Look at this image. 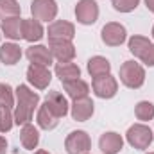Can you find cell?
<instances>
[{
	"instance_id": "2",
	"label": "cell",
	"mask_w": 154,
	"mask_h": 154,
	"mask_svg": "<svg viewBox=\"0 0 154 154\" xmlns=\"http://www.w3.org/2000/svg\"><path fill=\"white\" fill-rule=\"evenodd\" d=\"M118 77H120V82L129 88V90H138L143 86L145 82V68L136 63V61H125L122 66H120V72H118Z\"/></svg>"
},
{
	"instance_id": "35",
	"label": "cell",
	"mask_w": 154,
	"mask_h": 154,
	"mask_svg": "<svg viewBox=\"0 0 154 154\" xmlns=\"http://www.w3.org/2000/svg\"><path fill=\"white\" fill-rule=\"evenodd\" d=\"M149 154H154V152H149Z\"/></svg>"
},
{
	"instance_id": "23",
	"label": "cell",
	"mask_w": 154,
	"mask_h": 154,
	"mask_svg": "<svg viewBox=\"0 0 154 154\" xmlns=\"http://www.w3.org/2000/svg\"><path fill=\"white\" fill-rule=\"evenodd\" d=\"M54 74H56V77H59L61 82H66V81H72V79H79L81 77V68L77 66L75 63H72V61L56 63Z\"/></svg>"
},
{
	"instance_id": "36",
	"label": "cell",
	"mask_w": 154,
	"mask_h": 154,
	"mask_svg": "<svg viewBox=\"0 0 154 154\" xmlns=\"http://www.w3.org/2000/svg\"><path fill=\"white\" fill-rule=\"evenodd\" d=\"M86 154H90V152H86Z\"/></svg>"
},
{
	"instance_id": "10",
	"label": "cell",
	"mask_w": 154,
	"mask_h": 154,
	"mask_svg": "<svg viewBox=\"0 0 154 154\" xmlns=\"http://www.w3.org/2000/svg\"><path fill=\"white\" fill-rule=\"evenodd\" d=\"M75 20L81 25H93L99 20V4L95 0H79L75 5Z\"/></svg>"
},
{
	"instance_id": "1",
	"label": "cell",
	"mask_w": 154,
	"mask_h": 154,
	"mask_svg": "<svg viewBox=\"0 0 154 154\" xmlns=\"http://www.w3.org/2000/svg\"><path fill=\"white\" fill-rule=\"evenodd\" d=\"M14 97H16V104L13 108L14 124L16 125L31 124V120L34 118V111L39 108V95L27 84H20L14 90Z\"/></svg>"
},
{
	"instance_id": "30",
	"label": "cell",
	"mask_w": 154,
	"mask_h": 154,
	"mask_svg": "<svg viewBox=\"0 0 154 154\" xmlns=\"http://www.w3.org/2000/svg\"><path fill=\"white\" fill-rule=\"evenodd\" d=\"M7 152V138L5 136H0V154Z\"/></svg>"
},
{
	"instance_id": "11",
	"label": "cell",
	"mask_w": 154,
	"mask_h": 154,
	"mask_svg": "<svg viewBox=\"0 0 154 154\" xmlns=\"http://www.w3.org/2000/svg\"><path fill=\"white\" fill-rule=\"evenodd\" d=\"M48 48L52 52V57L57 63H66V61H74L77 50L74 41L63 39V41H48Z\"/></svg>"
},
{
	"instance_id": "3",
	"label": "cell",
	"mask_w": 154,
	"mask_h": 154,
	"mask_svg": "<svg viewBox=\"0 0 154 154\" xmlns=\"http://www.w3.org/2000/svg\"><path fill=\"white\" fill-rule=\"evenodd\" d=\"M125 140H127V143H129L131 147H134V149H138V151H145V149H149V145L152 143L154 133H152V129H151L149 125H145L143 122L133 124V125L127 129V133H125Z\"/></svg>"
},
{
	"instance_id": "32",
	"label": "cell",
	"mask_w": 154,
	"mask_h": 154,
	"mask_svg": "<svg viewBox=\"0 0 154 154\" xmlns=\"http://www.w3.org/2000/svg\"><path fill=\"white\" fill-rule=\"evenodd\" d=\"M34 154H50L48 151H45V149H39V151H36Z\"/></svg>"
},
{
	"instance_id": "4",
	"label": "cell",
	"mask_w": 154,
	"mask_h": 154,
	"mask_svg": "<svg viewBox=\"0 0 154 154\" xmlns=\"http://www.w3.org/2000/svg\"><path fill=\"white\" fill-rule=\"evenodd\" d=\"M27 81L31 86H34L36 90H47L50 81H52V72L48 66L45 65H36V63H31L27 66Z\"/></svg>"
},
{
	"instance_id": "9",
	"label": "cell",
	"mask_w": 154,
	"mask_h": 154,
	"mask_svg": "<svg viewBox=\"0 0 154 154\" xmlns=\"http://www.w3.org/2000/svg\"><path fill=\"white\" fill-rule=\"evenodd\" d=\"M100 39L108 47H120L127 39V31L122 23L118 22H109L102 27L100 31Z\"/></svg>"
},
{
	"instance_id": "17",
	"label": "cell",
	"mask_w": 154,
	"mask_h": 154,
	"mask_svg": "<svg viewBox=\"0 0 154 154\" xmlns=\"http://www.w3.org/2000/svg\"><path fill=\"white\" fill-rule=\"evenodd\" d=\"M0 32L11 41L22 39V18L20 16L2 18L0 20Z\"/></svg>"
},
{
	"instance_id": "8",
	"label": "cell",
	"mask_w": 154,
	"mask_h": 154,
	"mask_svg": "<svg viewBox=\"0 0 154 154\" xmlns=\"http://www.w3.org/2000/svg\"><path fill=\"white\" fill-rule=\"evenodd\" d=\"M47 36L48 41H63V39L72 41L75 36V25L66 20H54L47 27Z\"/></svg>"
},
{
	"instance_id": "37",
	"label": "cell",
	"mask_w": 154,
	"mask_h": 154,
	"mask_svg": "<svg viewBox=\"0 0 154 154\" xmlns=\"http://www.w3.org/2000/svg\"><path fill=\"white\" fill-rule=\"evenodd\" d=\"M0 133H2V131H0Z\"/></svg>"
},
{
	"instance_id": "19",
	"label": "cell",
	"mask_w": 154,
	"mask_h": 154,
	"mask_svg": "<svg viewBox=\"0 0 154 154\" xmlns=\"http://www.w3.org/2000/svg\"><path fill=\"white\" fill-rule=\"evenodd\" d=\"M22 59V48L20 45H16L14 41H7L4 45H0V61L7 66L16 65Z\"/></svg>"
},
{
	"instance_id": "24",
	"label": "cell",
	"mask_w": 154,
	"mask_h": 154,
	"mask_svg": "<svg viewBox=\"0 0 154 154\" xmlns=\"http://www.w3.org/2000/svg\"><path fill=\"white\" fill-rule=\"evenodd\" d=\"M151 43H152V41H151L149 38L140 36V34H134V36H131V38H129V41H127V47H129V52H131L134 57H140Z\"/></svg>"
},
{
	"instance_id": "21",
	"label": "cell",
	"mask_w": 154,
	"mask_h": 154,
	"mask_svg": "<svg viewBox=\"0 0 154 154\" xmlns=\"http://www.w3.org/2000/svg\"><path fill=\"white\" fill-rule=\"evenodd\" d=\"M59 120H61V118L52 113V109L47 106V102H43V104L38 108L36 122H38V125L41 127V129H45V131H52V129H56V125L59 124Z\"/></svg>"
},
{
	"instance_id": "27",
	"label": "cell",
	"mask_w": 154,
	"mask_h": 154,
	"mask_svg": "<svg viewBox=\"0 0 154 154\" xmlns=\"http://www.w3.org/2000/svg\"><path fill=\"white\" fill-rule=\"evenodd\" d=\"M22 7L16 0H0V18H11L20 16Z\"/></svg>"
},
{
	"instance_id": "31",
	"label": "cell",
	"mask_w": 154,
	"mask_h": 154,
	"mask_svg": "<svg viewBox=\"0 0 154 154\" xmlns=\"http://www.w3.org/2000/svg\"><path fill=\"white\" fill-rule=\"evenodd\" d=\"M145 2V5H147V9L151 11V13H154V0H143Z\"/></svg>"
},
{
	"instance_id": "15",
	"label": "cell",
	"mask_w": 154,
	"mask_h": 154,
	"mask_svg": "<svg viewBox=\"0 0 154 154\" xmlns=\"http://www.w3.org/2000/svg\"><path fill=\"white\" fill-rule=\"evenodd\" d=\"M99 149L104 154H118L124 149V138L118 133H115V131H108V133L100 134Z\"/></svg>"
},
{
	"instance_id": "33",
	"label": "cell",
	"mask_w": 154,
	"mask_h": 154,
	"mask_svg": "<svg viewBox=\"0 0 154 154\" xmlns=\"http://www.w3.org/2000/svg\"><path fill=\"white\" fill-rule=\"evenodd\" d=\"M152 39H154V27H152Z\"/></svg>"
},
{
	"instance_id": "22",
	"label": "cell",
	"mask_w": 154,
	"mask_h": 154,
	"mask_svg": "<svg viewBox=\"0 0 154 154\" xmlns=\"http://www.w3.org/2000/svg\"><path fill=\"white\" fill-rule=\"evenodd\" d=\"M86 68H88V74L91 77H100L111 74V63H109V59H106L102 56L90 57L88 63H86Z\"/></svg>"
},
{
	"instance_id": "5",
	"label": "cell",
	"mask_w": 154,
	"mask_h": 154,
	"mask_svg": "<svg viewBox=\"0 0 154 154\" xmlns=\"http://www.w3.org/2000/svg\"><path fill=\"white\" fill-rule=\"evenodd\" d=\"M91 90L99 99H113L118 93V81L111 74L100 77H93L91 81Z\"/></svg>"
},
{
	"instance_id": "6",
	"label": "cell",
	"mask_w": 154,
	"mask_h": 154,
	"mask_svg": "<svg viewBox=\"0 0 154 154\" xmlns=\"http://www.w3.org/2000/svg\"><path fill=\"white\" fill-rule=\"evenodd\" d=\"M65 149L68 154H86L91 149V138L86 131H72L65 140Z\"/></svg>"
},
{
	"instance_id": "12",
	"label": "cell",
	"mask_w": 154,
	"mask_h": 154,
	"mask_svg": "<svg viewBox=\"0 0 154 154\" xmlns=\"http://www.w3.org/2000/svg\"><path fill=\"white\" fill-rule=\"evenodd\" d=\"M95 111V104L90 97H82V99H75L70 104V115L77 122H86L88 118L93 116Z\"/></svg>"
},
{
	"instance_id": "18",
	"label": "cell",
	"mask_w": 154,
	"mask_h": 154,
	"mask_svg": "<svg viewBox=\"0 0 154 154\" xmlns=\"http://www.w3.org/2000/svg\"><path fill=\"white\" fill-rule=\"evenodd\" d=\"M63 90H65V93H66L72 100L82 99V97H88V95H90V84H88L84 79H81V77L63 82Z\"/></svg>"
},
{
	"instance_id": "26",
	"label": "cell",
	"mask_w": 154,
	"mask_h": 154,
	"mask_svg": "<svg viewBox=\"0 0 154 154\" xmlns=\"http://www.w3.org/2000/svg\"><path fill=\"white\" fill-rule=\"evenodd\" d=\"M14 102H16L14 90H13L9 84H5V82H0V108L13 109V108H14Z\"/></svg>"
},
{
	"instance_id": "20",
	"label": "cell",
	"mask_w": 154,
	"mask_h": 154,
	"mask_svg": "<svg viewBox=\"0 0 154 154\" xmlns=\"http://www.w3.org/2000/svg\"><path fill=\"white\" fill-rule=\"evenodd\" d=\"M20 142L23 145V149L27 151H34L39 145V131L38 127H34L32 124H25L20 129Z\"/></svg>"
},
{
	"instance_id": "29",
	"label": "cell",
	"mask_w": 154,
	"mask_h": 154,
	"mask_svg": "<svg viewBox=\"0 0 154 154\" xmlns=\"http://www.w3.org/2000/svg\"><path fill=\"white\" fill-rule=\"evenodd\" d=\"M145 66H154V43H151L147 48H145V52L138 57Z\"/></svg>"
},
{
	"instance_id": "28",
	"label": "cell",
	"mask_w": 154,
	"mask_h": 154,
	"mask_svg": "<svg viewBox=\"0 0 154 154\" xmlns=\"http://www.w3.org/2000/svg\"><path fill=\"white\" fill-rule=\"evenodd\" d=\"M111 5L118 13H131L140 5V0H111Z\"/></svg>"
},
{
	"instance_id": "34",
	"label": "cell",
	"mask_w": 154,
	"mask_h": 154,
	"mask_svg": "<svg viewBox=\"0 0 154 154\" xmlns=\"http://www.w3.org/2000/svg\"><path fill=\"white\" fill-rule=\"evenodd\" d=\"M0 38H2V32H0Z\"/></svg>"
},
{
	"instance_id": "25",
	"label": "cell",
	"mask_w": 154,
	"mask_h": 154,
	"mask_svg": "<svg viewBox=\"0 0 154 154\" xmlns=\"http://www.w3.org/2000/svg\"><path fill=\"white\" fill-rule=\"evenodd\" d=\"M134 115L142 122H151L154 118V104L149 100H140L134 106Z\"/></svg>"
},
{
	"instance_id": "13",
	"label": "cell",
	"mask_w": 154,
	"mask_h": 154,
	"mask_svg": "<svg viewBox=\"0 0 154 154\" xmlns=\"http://www.w3.org/2000/svg\"><path fill=\"white\" fill-rule=\"evenodd\" d=\"M45 36V29L41 25V22L36 18H25L22 20V39L29 41V43H38L39 39Z\"/></svg>"
},
{
	"instance_id": "16",
	"label": "cell",
	"mask_w": 154,
	"mask_h": 154,
	"mask_svg": "<svg viewBox=\"0 0 154 154\" xmlns=\"http://www.w3.org/2000/svg\"><path fill=\"white\" fill-rule=\"evenodd\" d=\"M25 56L31 63H36V65H45V66H50L54 63V57H52V52L48 47L45 45H31L27 50H25Z\"/></svg>"
},
{
	"instance_id": "7",
	"label": "cell",
	"mask_w": 154,
	"mask_h": 154,
	"mask_svg": "<svg viewBox=\"0 0 154 154\" xmlns=\"http://www.w3.org/2000/svg\"><path fill=\"white\" fill-rule=\"evenodd\" d=\"M31 14H32V18L39 20L41 23L43 22L50 23L57 16V2L56 0H32Z\"/></svg>"
},
{
	"instance_id": "14",
	"label": "cell",
	"mask_w": 154,
	"mask_h": 154,
	"mask_svg": "<svg viewBox=\"0 0 154 154\" xmlns=\"http://www.w3.org/2000/svg\"><path fill=\"white\" fill-rule=\"evenodd\" d=\"M45 102L47 106L52 109V113L59 118L66 116L70 113V104H68V99L61 93V91H48L47 97H45Z\"/></svg>"
}]
</instances>
